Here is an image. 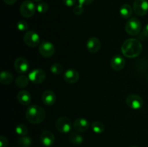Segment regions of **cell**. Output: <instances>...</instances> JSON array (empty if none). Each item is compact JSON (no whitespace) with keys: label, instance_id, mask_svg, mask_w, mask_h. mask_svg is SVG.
<instances>
[{"label":"cell","instance_id":"6da1fadb","mask_svg":"<svg viewBox=\"0 0 148 147\" xmlns=\"http://www.w3.org/2000/svg\"><path fill=\"white\" fill-rule=\"evenodd\" d=\"M143 50V46L140 40L130 38L124 42L121 46V52L127 58H136L140 56Z\"/></svg>","mask_w":148,"mask_h":147},{"label":"cell","instance_id":"7a4b0ae2","mask_svg":"<svg viewBox=\"0 0 148 147\" xmlns=\"http://www.w3.org/2000/svg\"><path fill=\"white\" fill-rule=\"evenodd\" d=\"M26 119L32 124H39L43 122L46 117L45 110L38 105H30L26 110Z\"/></svg>","mask_w":148,"mask_h":147},{"label":"cell","instance_id":"3957f363","mask_svg":"<svg viewBox=\"0 0 148 147\" xmlns=\"http://www.w3.org/2000/svg\"><path fill=\"white\" fill-rule=\"evenodd\" d=\"M142 24L140 20L135 17L130 18L125 24V31L130 35H137L140 33Z\"/></svg>","mask_w":148,"mask_h":147},{"label":"cell","instance_id":"277c9868","mask_svg":"<svg viewBox=\"0 0 148 147\" xmlns=\"http://www.w3.org/2000/svg\"><path fill=\"white\" fill-rule=\"evenodd\" d=\"M36 10V5L33 1H30V0H25L23 1L20 7V14L26 18H29L34 15Z\"/></svg>","mask_w":148,"mask_h":147},{"label":"cell","instance_id":"5b68a950","mask_svg":"<svg viewBox=\"0 0 148 147\" xmlns=\"http://www.w3.org/2000/svg\"><path fill=\"white\" fill-rule=\"evenodd\" d=\"M56 128L58 131L62 133H67L71 131L72 124L70 119L67 117H60L56 121Z\"/></svg>","mask_w":148,"mask_h":147},{"label":"cell","instance_id":"8992f818","mask_svg":"<svg viewBox=\"0 0 148 147\" xmlns=\"http://www.w3.org/2000/svg\"><path fill=\"white\" fill-rule=\"evenodd\" d=\"M23 40L27 46L35 48L40 45V38L37 33L33 31V30H29L27 33H25Z\"/></svg>","mask_w":148,"mask_h":147},{"label":"cell","instance_id":"52a82bcc","mask_svg":"<svg viewBox=\"0 0 148 147\" xmlns=\"http://www.w3.org/2000/svg\"><path fill=\"white\" fill-rule=\"evenodd\" d=\"M38 50L43 57L50 58L54 54L55 47L53 43L49 41H42L39 45Z\"/></svg>","mask_w":148,"mask_h":147},{"label":"cell","instance_id":"ba28073f","mask_svg":"<svg viewBox=\"0 0 148 147\" xmlns=\"http://www.w3.org/2000/svg\"><path fill=\"white\" fill-rule=\"evenodd\" d=\"M126 103L131 109L140 110L144 105L143 98L137 95H130L126 98Z\"/></svg>","mask_w":148,"mask_h":147},{"label":"cell","instance_id":"9c48e42d","mask_svg":"<svg viewBox=\"0 0 148 147\" xmlns=\"http://www.w3.org/2000/svg\"><path fill=\"white\" fill-rule=\"evenodd\" d=\"M133 10L137 15H145L148 12V1L147 0H135L133 4Z\"/></svg>","mask_w":148,"mask_h":147},{"label":"cell","instance_id":"30bf717a","mask_svg":"<svg viewBox=\"0 0 148 147\" xmlns=\"http://www.w3.org/2000/svg\"><path fill=\"white\" fill-rule=\"evenodd\" d=\"M46 73L43 70L40 69H36L30 71L28 74V78L31 82L36 84L42 83L46 79Z\"/></svg>","mask_w":148,"mask_h":147},{"label":"cell","instance_id":"8fae6325","mask_svg":"<svg viewBox=\"0 0 148 147\" xmlns=\"http://www.w3.org/2000/svg\"><path fill=\"white\" fill-rule=\"evenodd\" d=\"M14 67L17 73L25 74L29 70L30 64H29L27 60H26L25 58L19 57L14 61Z\"/></svg>","mask_w":148,"mask_h":147},{"label":"cell","instance_id":"7c38bea8","mask_svg":"<svg viewBox=\"0 0 148 147\" xmlns=\"http://www.w3.org/2000/svg\"><path fill=\"white\" fill-rule=\"evenodd\" d=\"M40 143L46 147L51 146L55 141V137L53 133L45 130L41 133L40 136Z\"/></svg>","mask_w":148,"mask_h":147},{"label":"cell","instance_id":"4fadbf2b","mask_svg":"<svg viewBox=\"0 0 148 147\" xmlns=\"http://www.w3.org/2000/svg\"><path fill=\"white\" fill-rule=\"evenodd\" d=\"M101 41L96 37H91L87 42V48L90 53H95L101 49Z\"/></svg>","mask_w":148,"mask_h":147},{"label":"cell","instance_id":"5bb4252c","mask_svg":"<svg viewBox=\"0 0 148 147\" xmlns=\"http://www.w3.org/2000/svg\"><path fill=\"white\" fill-rule=\"evenodd\" d=\"M90 123L88 120L83 118H77L73 122V128L77 132H85L89 128Z\"/></svg>","mask_w":148,"mask_h":147},{"label":"cell","instance_id":"9a60e30c","mask_svg":"<svg viewBox=\"0 0 148 147\" xmlns=\"http://www.w3.org/2000/svg\"><path fill=\"white\" fill-rule=\"evenodd\" d=\"M79 74L75 69H70L66 70L64 74V79L69 84H75L79 80Z\"/></svg>","mask_w":148,"mask_h":147},{"label":"cell","instance_id":"2e32d148","mask_svg":"<svg viewBox=\"0 0 148 147\" xmlns=\"http://www.w3.org/2000/svg\"><path fill=\"white\" fill-rule=\"evenodd\" d=\"M126 64L125 59L119 55L114 56L111 60V66L114 70L121 71L124 68Z\"/></svg>","mask_w":148,"mask_h":147},{"label":"cell","instance_id":"e0dca14e","mask_svg":"<svg viewBox=\"0 0 148 147\" xmlns=\"http://www.w3.org/2000/svg\"><path fill=\"white\" fill-rule=\"evenodd\" d=\"M41 98L43 103L46 105H49V106L53 105L56 100V97L55 93L52 90H49V89L43 92Z\"/></svg>","mask_w":148,"mask_h":147},{"label":"cell","instance_id":"ac0fdd59","mask_svg":"<svg viewBox=\"0 0 148 147\" xmlns=\"http://www.w3.org/2000/svg\"><path fill=\"white\" fill-rule=\"evenodd\" d=\"M17 99L21 105H28L31 102V95L27 91L22 90L17 93Z\"/></svg>","mask_w":148,"mask_h":147},{"label":"cell","instance_id":"d6986e66","mask_svg":"<svg viewBox=\"0 0 148 147\" xmlns=\"http://www.w3.org/2000/svg\"><path fill=\"white\" fill-rule=\"evenodd\" d=\"M13 75L7 71H3L0 74V82L4 85H9L12 82Z\"/></svg>","mask_w":148,"mask_h":147},{"label":"cell","instance_id":"ffe728a7","mask_svg":"<svg viewBox=\"0 0 148 147\" xmlns=\"http://www.w3.org/2000/svg\"><path fill=\"white\" fill-rule=\"evenodd\" d=\"M120 14L124 19L130 18L132 14V8L128 4H124L120 8Z\"/></svg>","mask_w":148,"mask_h":147},{"label":"cell","instance_id":"44dd1931","mask_svg":"<svg viewBox=\"0 0 148 147\" xmlns=\"http://www.w3.org/2000/svg\"><path fill=\"white\" fill-rule=\"evenodd\" d=\"M69 140L74 145H79V144H82L84 141L83 137L77 132H71L69 133Z\"/></svg>","mask_w":148,"mask_h":147},{"label":"cell","instance_id":"7402d4cb","mask_svg":"<svg viewBox=\"0 0 148 147\" xmlns=\"http://www.w3.org/2000/svg\"><path fill=\"white\" fill-rule=\"evenodd\" d=\"M29 81L30 79L28 76H26L25 75H20L16 78L15 84L19 88H25L28 85Z\"/></svg>","mask_w":148,"mask_h":147},{"label":"cell","instance_id":"603a6c76","mask_svg":"<svg viewBox=\"0 0 148 147\" xmlns=\"http://www.w3.org/2000/svg\"><path fill=\"white\" fill-rule=\"evenodd\" d=\"M32 144V139L30 136H21L17 141L18 147H30Z\"/></svg>","mask_w":148,"mask_h":147},{"label":"cell","instance_id":"cb8c5ba5","mask_svg":"<svg viewBox=\"0 0 148 147\" xmlns=\"http://www.w3.org/2000/svg\"><path fill=\"white\" fill-rule=\"evenodd\" d=\"M92 129L95 133H101L105 131V125L103 123L99 121H95V122H92Z\"/></svg>","mask_w":148,"mask_h":147},{"label":"cell","instance_id":"d4e9b609","mask_svg":"<svg viewBox=\"0 0 148 147\" xmlns=\"http://www.w3.org/2000/svg\"><path fill=\"white\" fill-rule=\"evenodd\" d=\"M15 132L16 133L18 134L20 136H25V135H27V134L28 133V130H27V128L26 127L25 125L19 124L16 126Z\"/></svg>","mask_w":148,"mask_h":147},{"label":"cell","instance_id":"484cf974","mask_svg":"<svg viewBox=\"0 0 148 147\" xmlns=\"http://www.w3.org/2000/svg\"><path fill=\"white\" fill-rule=\"evenodd\" d=\"M51 71L55 75H58L60 74L63 72L64 71V67L62 64L59 63H54L53 64H52L51 66V69H50Z\"/></svg>","mask_w":148,"mask_h":147},{"label":"cell","instance_id":"4316f807","mask_svg":"<svg viewBox=\"0 0 148 147\" xmlns=\"http://www.w3.org/2000/svg\"><path fill=\"white\" fill-rule=\"evenodd\" d=\"M36 10L39 13H43L46 12L49 10V4L46 2H40L36 6Z\"/></svg>","mask_w":148,"mask_h":147},{"label":"cell","instance_id":"83f0119b","mask_svg":"<svg viewBox=\"0 0 148 147\" xmlns=\"http://www.w3.org/2000/svg\"><path fill=\"white\" fill-rule=\"evenodd\" d=\"M17 27L20 31H25L28 28V25H27V23L25 21L20 20L17 22Z\"/></svg>","mask_w":148,"mask_h":147},{"label":"cell","instance_id":"f1b7e54d","mask_svg":"<svg viewBox=\"0 0 148 147\" xmlns=\"http://www.w3.org/2000/svg\"><path fill=\"white\" fill-rule=\"evenodd\" d=\"M73 12L76 15H80L84 12V6L81 5V4H77L74 8Z\"/></svg>","mask_w":148,"mask_h":147},{"label":"cell","instance_id":"f546056e","mask_svg":"<svg viewBox=\"0 0 148 147\" xmlns=\"http://www.w3.org/2000/svg\"><path fill=\"white\" fill-rule=\"evenodd\" d=\"M9 141L6 137L1 135L0 136V147H7Z\"/></svg>","mask_w":148,"mask_h":147},{"label":"cell","instance_id":"4dcf8cb0","mask_svg":"<svg viewBox=\"0 0 148 147\" xmlns=\"http://www.w3.org/2000/svg\"><path fill=\"white\" fill-rule=\"evenodd\" d=\"M66 7H73L76 4V0H62Z\"/></svg>","mask_w":148,"mask_h":147},{"label":"cell","instance_id":"1f68e13d","mask_svg":"<svg viewBox=\"0 0 148 147\" xmlns=\"http://www.w3.org/2000/svg\"><path fill=\"white\" fill-rule=\"evenodd\" d=\"M94 1V0H78L79 4H81L82 6L90 5Z\"/></svg>","mask_w":148,"mask_h":147},{"label":"cell","instance_id":"d6a6232c","mask_svg":"<svg viewBox=\"0 0 148 147\" xmlns=\"http://www.w3.org/2000/svg\"><path fill=\"white\" fill-rule=\"evenodd\" d=\"M3 1L5 4H8V5H12V4H14L17 1V0H3Z\"/></svg>","mask_w":148,"mask_h":147},{"label":"cell","instance_id":"836d02e7","mask_svg":"<svg viewBox=\"0 0 148 147\" xmlns=\"http://www.w3.org/2000/svg\"><path fill=\"white\" fill-rule=\"evenodd\" d=\"M143 34L147 38H148V24H146L145 27L143 29Z\"/></svg>","mask_w":148,"mask_h":147},{"label":"cell","instance_id":"e575fe53","mask_svg":"<svg viewBox=\"0 0 148 147\" xmlns=\"http://www.w3.org/2000/svg\"><path fill=\"white\" fill-rule=\"evenodd\" d=\"M33 1H35V2H39V1H42V0H33Z\"/></svg>","mask_w":148,"mask_h":147},{"label":"cell","instance_id":"d590c367","mask_svg":"<svg viewBox=\"0 0 148 147\" xmlns=\"http://www.w3.org/2000/svg\"><path fill=\"white\" fill-rule=\"evenodd\" d=\"M130 147H140V146H132Z\"/></svg>","mask_w":148,"mask_h":147}]
</instances>
